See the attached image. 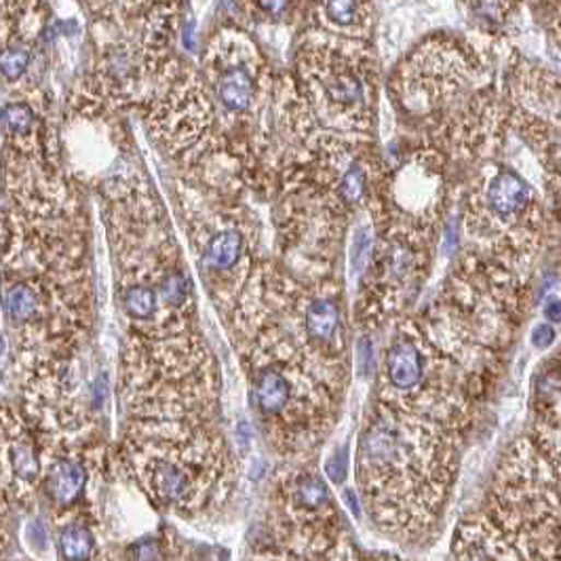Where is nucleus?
<instances>
[{"label":"nucleus","instance_id":"nucleus-1","mask_svg":"<svg viewBox=\"0 0 561 561\" xmlns=\"http://www.w3.org/2000/svg\"><path fill=\"white\" fill-rule=\"evenodd\" d=\"M467 231L481 256L526 274L549 235L547 203L515 167L490 163L472 186Z\"/></svg>","mask_w":561,"mask_h":561},{"label":"nucleus","instance_id":"nucleus-2","mask_svg":"<svg viewBox=\"0 0 561 561\" xmlns=\"http://www.w3.org/2000/svg\"><path fill=\"white\" fill-rule=\"evenodd\" d=\"M502 97L511 131L540 167L561 165V72L513 54Z\"/></svg>","mask_w":561,"mask_h":561},{"label":"nucleus","instance_id":"nucleus-3","mask_svg":"<svg viewBox=\"0 0 561 561\" xmlns=\"http://www.w3.org/2000/svg\"><path fill=\"white\" fill-rule=\"evenodd\" d=\"M384 376L395 393L413 395L426 383V351L416 336H399L386 351Z\"/></svg>","mask_w":561,"mask_h":561},{"label":"nucleus","instance_id":"nucleus-4","mask_svg":"<svg viewBox=\"0 0 561 561\" xmlns=\"http://www.w3.org/2000/svg\"><path fill=\"white\" fill-rule=\"evenodd\" d=\"M252 397L260 412L266 416H277L288 408L292 399V384L283 374L265 367L254 376Z\"/></svg>","mask_w":561,"mask_h":561},{"label":"nucleus","instance_id":"nucleus-5","mask_svg":"<svg viewBox=\"0 0 561 561\" xmlns=\"http://www.w3.org/2000/svg\"><path fill=\"white\" fill-rule=\"evenodd\" d=\"M304 327L313 342L336 344L342 327L340 306L331 297H319L311 302V306L304 313Z\"/></svg>","mask_w":561,"mask_h":561},{"label":"nucleus","instance_id":"nucleus-6","mask_svg":"<svg viewBox=\"0 0 561 561\" xmlns=\"http://www.w3.org/2000/svg\"><path fill=\"white\" fill-rule=\"evenodd\" d=\"M85 483L87 471L79 460H58L47 477V492L59 504H70L79 499Z\"/></svg>","mask_w":561,"mask_h":561},{"label":"nucleus","instance_id":"nucleus-7","mask_svg":"<svg viewBox=\"0 0 561 561\" xmlns=\"http://www.w3.org/2000/svg\"><path fill=\"white\" fill-rule=\"evenodd\" d=\"M150 483L154 494L163 501H184L190 492V477L174 460H156L150 469Z\"/></svg>","mask_w":561,"mask_h":561},{"label":"nucleus","instance_id":"nucleus-8","mask_svg":"<svg viewBox=\"0 0 561 561\" xmlns=\"http://www.w3.org/2000/svg\"><path fill=\"white\" fill-rule=\"evenodd\" d=\"M252 95H254V83L247 68L233 66L220 77L218 97L224 104V108H229L231 113L247 110V106L252 104Z\"/></svg>","mask_w":561,"mask_h":561},{"label":"nucleus","instance_id":"nucleus-9","mask_svg":"<svg viewBox=\"0 0 561 561\" xmlns=\"http://www.w3.org/2000/svg\"><path fill=\"white\" fill-rule=\"evenodd\" d=\"M40 306L38 294L34 292V288H30L28 283H15L9 285L4 292V317L11 325H26L36 317Z\"/></svg>","mask_w":561,"mask_h":561},{"label":"nucleus","instance_id":"nucleus-10","mask_svg":"<svg viewBox=\"0 0 561 561\" xmlns=\"http://www.w3.org/2000/svg\"><path fill=\"white\" fill-rule=\"evenodd\" d=\"M241 252H243V236L236 231H224L209 241L203 262L211 270H226L235 265Z\"/></svg>","mask_w":561,"mask_h":561},{"label":"nucleus","instance_id":"nucleus-11","mask_svg":"<svg viewBox=\"0 0 561 561\" xmlns=\"http://www.w3.org/2000/svg\"><path fill=\"white\" fill-rule=\"evenodd\" d=\"M531 11L545 32L549 54L561 63V0H540L531 7Z\"/></svg>","mask_w":561,"mask_h":561},{"label":"nucleus","instance_id":"nucleus-12","mask_svg":"<svg viewBox=\"0 0 561 561\" xmlns=\"http://www.w3.org/2000/svg\"><path fill=\"white\" fill-rule=\"evenodd\" d=\"M59 553L63 561H89L95 553V538L85 526H66L59 531Z\"/></svg>","mask_w":561,"mask_h":561},{"label":"nucleus","instance_id":"nucleus-13","mask_svg":"<svg viewBox=\"0 0 561 561\" xmlns=\"http://www.w3.org/2000/svg\"><path fill=\"white\" fill-rule=\"evenodd\" d=\"M324 89L329 100L338 104H357L363 97L361 81L357 79L353 70L347 68L331 70L324 79Z\"/></svg>","mask_w":561,"mask_h":561},{"label":"nucleus","instance_id":"nucleus-14","mask_svg":"<svg viewBox=\"0 0 561 561\" xmlns=\"http://www.w3.org/2000/svg\"><path fill=\"white\" fill-rule=\"evenodd\" d=\"M542 176H545V203H547V215H549V233H553L558 238L561 249V165L542 167Z\"/></svg>","mask_w":561,"mask_h":561},{"label":"nucleus","instance_id":"nucleus-15","mask_svg":"<svg viewBox=\"0 0 561 561\" xmlns=\"http://www.w3.org/2000/svg\"><path fill=\"white\" fill-rule=\"evenodd\" d=\"M416 266H418V256L408 243L390 245V249L384 256V270L397 283L410 279Z\"/></svg>","mask_w":561,"mask_h":561},{"label":"nucleus","instance_id":"nucleus-16","mask_svg":"<svg viewBox=\"0 0 561 561\" xmlns=\"http://www.w3.org/2000/svg\"><path fill=\"white\" fill-rule=\"evenodd\" d=\"M159 304V292H154L152 288L147 285H131L125 294H122V308L131 319H150L156 311Z\"/></svg>","mask_w":561,"mask_h":561},{"label":"nucleus","instance_id":"nucleus-17","mask_svg":"<svg viewBox=\"0 0 561 561\" xmlns=\"http://www.w3.org/2000/svg\"><path fill=\"white\" fill-rule=\"evenodd\" d=\"M295 501L306 511H319L329 501L327 486L319 477H304L295 483Z\"/></svg>","mask_w":561,"mask_h":561},{"label":"nucleus","instance_id":"nucleus-18","mask_svg":"<svg viewBox=\"0 0 561 561\" xmlns=\"http://www.w3.org/2000/svg\"><path fill=\"white\" fill-rule=\"evenodd\" d=\"M11 467L13 472L24 481H34L38 477L40 460L30 443H17L11 447Z\"/></svg>","mask_w":561,"mask_h":561},{"label":"nucleus","instance_id":"nucleus-19","mask_svg":"<svg viewBox=\"0 0 561 561\" xmlns=\"http://www.w3.org/2000/svg\"><path fill=\"white\" fill-rule=\"evenodd\" d=\"M190 279L184 272H170L161 285H159V297L165 306H182L190 295Z\"/></svg>","mask_w":561,"mask_h":561},{"label":"nucleus","instance_id":"nucleus-20","mask_svg":"<svg viewBox=\"0 0 561 561\" xmlns=\"http://www.w3.org/2000/svg\"><path fill=\"white\" fill-rule=\"evenodd\" d=\"M2 125L9 133L24 136V133H28L32 125H34V113H32L28 104H22V102L7 104L4 110H2Z\"/></svg>","mask_w":561,"mask_h":561},{"label":"nucleus","instance_id":"nucleus-21","mask_svg":"<svg viewBox=\"0 0 561 561\" xmlns=\"http://www.w3.org/2000/svg\"><path fill=\"white\" fill-rule=\"evenodd\" d=\"M30 51L24 45H11L2 54V77L7 81H17L28 70Z\"/></svg>","mask_w":561,"mask_h":561},{"label":"nucleus","instance_id":"nucleus-22","mask_svg":"<svg viewBox=\"0 0 561 561\" xmlns=\"http://www.w3.org/2000/svg\"><path fill=\"white\" fill-rule=\"evenodd\" d=\"M340 195L347 203H359L365 195V176L359 165H353L340 182Z\"/></svg>","mask_w":561,"mask_h":561},{"label":"nucleus","instance_id":"nucleus-23","mask_svg":"<svg viewBox=\"0 0 561 561\" xmlns=\"http://www.w3.org/2000/svg\"><path fill=\"white\" fill-rule=\"evenodd\" d=\"M325 11L334 24L351 26L354 15H357V2L354 0H325Z\"/></svg>","mask_w":561,"mask_h":561},{"label":"nucleus","instance_id":"nucleus-24","mask_svg":"<svg viewBox=\"0 0 561 561\" xmlns=\"http://www.w3.org/2000/svg\"><path fill=\"white\" fill-rule=\"evenodd\" d=\"M325 472L334 483H342L349 475V449L338 447L331 452V456L325 460Z\"/></svg>","mask_w":561,"mask_h":561},{"label":"nucleus","instance_id":"nucleus-25","mask_svg":"<svg viewBox=\"0 0 561 561\" xmlns=\"http://www.w3.org/2000/svg\"><path fill=\"white\" fill-rule=\"evenodd\" d=\"M370 247H372V238L367 235V231H359L354 236L353 252H351L354 272L363 270V266L367 262V256H370Z\"/></svg>","mask_w":561,"mask_h":561},{"label":"nucleus","instance_id":"nucleus-26","mask_svg":"<svg viewBox=\"0 0 561 561\" xmlns=\"http://www.w3.org/2000/svg\"><path fill=\"white\" fill-rule=\"evenodd\" d=\"M558 334H556V327L551 324L536 325L531 329V344L536 349H549L553 342H556Z\"/></svg>","mask_w":561,"mask_h":561},{"label":"nucleus","instance_id":"nucleus-27","mask_svg":"<svg viewBox=\"0 0 561 561\" xmlns=\"http://www.w3.org/2000/svg\"><path fill=\"white\" fill-rule=\"evenodd\" d=\"M372 365V340L361 338L357 344V372L359 376H365Z\"/></svg>","mask_w":561,"mask_h":561},{"label":"nucleus","instance_id":"nucleus-28","mask_svg":"<svg viewBox=\"0 0 561 561\" xmlns=\"http://www.w3.org/2000/svg\"><path fill=\"white\" fill-rule=\"evenodd\" d=\"M28 538L34 549H45V545H47V530L43 528L40 522H32L30 524Z\"/></svg>","mask_w":561,"mask_h":561},{"label":"nucleus","instance_id":"nucleus-29","mask_svg":"<svg viewBox=\"0 0 561 561\" xmlns=\"http://www.w3.org/2000/svg\"><path fill=\"white\" fill-rule=\"evenodd\" d=\"M133 561H159V547L154 542L138 545L133 551Z\"/></svg>","mask_w":561,"mask_h":561},{"label":"nucleus","instance_id":"nucleus-30","mask_svg":"<svg viewBox=\"0 0 561 561\" xmlns=\"http://www.w3.org/2000/svg\"><path fill=\"white\" fill-rule=\"evenodd\" d=\"M542 313L549 324H561V300L560 297H549L542 306Z\"/></svg>","mask_w":561,"mask_h":561},{"label":"nucleus","instance_id":"nucleus-31","mask_svg":"<svg viewBox=\"0 0 561 561\" xmlns=\"http://www.w3.org/2000/svg\"><path fill=\"white\" fill-rule=\"evenodd\" d=\"M260 7L270 15H281L290 7V0H260Z\"/></svg>","mask_w":561,"mask_h":561},{"label":"nucleus","instance_id":"nucleus-32","mask_svg":"<svg viewBox=\"0 0 561 561\" xmlns=\"http://www.w3.org/2000/svg\"><path fill=\"white\" fill-rule=\"evenodd\" d=\"M236 440H238L243 449L247 447V443L252 442V431H249V426H247L245 422L238 424V429H236Z\"/></svg>","mask_w":561,"mask_h":561},{"label":"nucleus","instance_id":"nucleus-33","mask_svg":"<svg viewBox=\"0 0 561 561\" xmlns=\"http://www.w3.org/2000/svg\"><path fill=\"white\" fill-rule=\"evenodd\" d=\"M344 502H347V506L353 511L357 517L361 515V506H359V501H357L353 490H347V492H344Z\"/></svg>","mask_w":561,"mask_h":561},{"label":"nucleus","instance_id":"nucleus-34","mask_svg":"<svg viewBox=\"0 0 561 561\" xmlns=\"http://www.w3.org/2000/svg\"><path fill=\"white\" fill-rule=\"evenodd\" d=\"M192 36H195V26H192V24H188L186 34H184V40H186V47H188V49H192Z\"/></svg>","mask_w":561,"mask_h":561},{"label":"nucleus","instance_id":"nucleus-35","mask_svg":"<svg viewBox=\"0 0 561 561\" xmlns=\"http://www.w3.org/2000/svg\"><path fill=\"white\" fill-rule=\"evenodd\" d=\"M511 2H515V4L522 7V9H526V7H534V4L540 2V0H511Z\"/></svg>","mask_w":561,"mask_h":561}]
</instances>
